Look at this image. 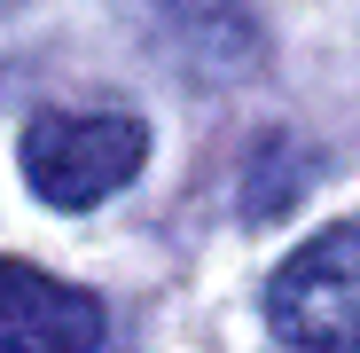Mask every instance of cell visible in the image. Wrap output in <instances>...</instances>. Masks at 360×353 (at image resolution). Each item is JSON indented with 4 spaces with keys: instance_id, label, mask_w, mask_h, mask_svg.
<instances>
[{
    "instance_id": "obj_1",
    "label": "cell",
    "mask_w": 360,
    "mask_h": 353,
    "mask_svg": "<svg viewBox=\"0 0 360 353\" xmlns=\"http://www.w3.org/2000/svg\"><path fill=\"white\" fill-rule=\"evenodd\" d=\"M149 165V126L117 110H39L24 126V181L55 212H86L117 197Z\"/></svg>"
},
{
    "instance_id": "obj_2",
    "label": "cell",
    "mask_w": 360,
    "mask_h": 353,
    "mask_svg": "<svg viewBox=\"0 0 360 353\" xmlns=\"http://www.w3.org/2000/svg\"><path fill=\"white\" fill-rule=\"evenodd\" d=\"M266 322L297 353H360V220L314 235L274 267Z\"/></svg>"
},
{
    "instance_id": "obj_3",
    "label": "cell",
    "mask_w": 360,
    "mask_h": 353,
    "mask_svg": "<svg viewBox=\"0 0 360 353\" xmlns=\"http://www.w3.org/2000/svg\"><path fill=\"white\" fill-rule=\"evenodd\" d=\"M102 299L47 267L0 259V353H102Z\"/></svg>"
}]
</instances>
